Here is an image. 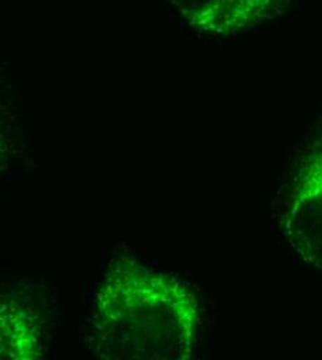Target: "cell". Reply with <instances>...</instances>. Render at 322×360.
I'll return each mask as SVG.
<instances>
[{
  "label": "cell",
  "instance_id": "6da1fadb",
  "mask_svg": "<svg viewBox=\"0 0 322 360\" xmlns=\"http://www.w3.org/2000/svg\"><path fill=\"white\" fill-rule=\"evenodd\" d=\"M202 31L230 34L267 18L280 0H171Z\"/></svg>",
  "mask_w": 322,
  "mask_h": 360
}]
</instances>
